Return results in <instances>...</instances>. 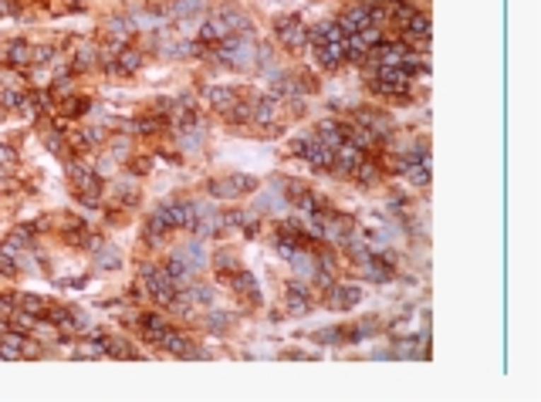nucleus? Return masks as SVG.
Instances as JSON below:
<instances>
[{
  "mask_svg": "<svg viewBox=\"0 0 541 402\" xmlns=\"http://www.w3.org/2000/svg\"><path fill=\"white\" fill-rule=\"evenodd\" d=\"M166 233H170V230H166V227H163L159 220H156V217H149V223H146V244H149V247H159Z\"/></svg>",
  "mask_w": 541,
  "mask_h": 402,
  "instance_id": "f704fd0d",
  "label": "nucleus"
},
{
  "mask_svg": "<svg viewBox=\"0 0 541 402\" xmlns=\"http://www.w3.org/2000/svg\"><path fill=\"white\" fill-rule=\"evenodd\" d=\"M180 136H183V149H200V142H203V129L200 125H193V129H190V125H183V132H180Z\"/></svg>",
  "mask_w": 541,
  "mask_h": 402,
  "instance_id": "c9c22d12",
  "label": "nucleus"
},
{
  "mask_svg": "<svg viewBox=\"0 0 541 402\" xmlns=\"http://www.w3.org/2000/svg\"><path fill=\"white\" fill-rule=\"evenodd\" d=\"M206 98H210V105H214L216 112H223V115H227V112H231L233 105L240 102V95L233 92V88H220V85L206 88Z\"/></svg>",
  "mask_w": 541,
  "mask_h": 402,
  "instance_id": "412c9836",
  "label": "nucleus"
},
{
  "mask_svg": "<svg viewBox=\"0 0 541 402\" xmlns=\"http://www.w3.org/2000/svg\"><path fill=\"white\" fill-rule=\"evenodd\" d=\"M21 102H24V95L21 92H0V105H4V109H17Z\"/></svg>",
  "mask_w": 541,
  "mask_h": 402,
  "instance_id": "c03bdc74",
  "label": "nucleus"
},
{
  "mask_svg": "<svg viewBox=\"0 0 541 402\" xmlns=\"http://www.w3.org/2000/svg\"><path fill=\"white\" fill-rule=\"evenodd\" d=\"M233 288H237V294H248L250 301L257 305L261 301V291H257V280H254V274L250 271H237L233 274Z\"/></svg>",
  "mask_w": 541,
  "mask_h": 402,
  "instance_id": "cd10ccee",
  "label": "nucleus"
},
{
  "mask_svg": "<svg viewBox=\"0 0 541 402\" xmlns=\"http://www.w3.org/2000/svg\"><path fill=\"white\" fill-rule=\"evenodd\" d=\"M291 203H288V196L281 193V189H274V193H264L261 200H257V210H271V213H284Z\"/></svg>",
  "mask_w": 541,
  "mask_h": 402,
  "instance_id": "c756f323",
  "label": "nucleus"
},
{
  "mask_svg": "<svg viewBox=\"0 0 541 402\" xmlns=\"http://www.w3.org/2000/svg\"><path fill=\"white\" fill-rule=\"evenodd\" d=\"M274 34H278V41L288 51H298V47L308 45V28L301 24V17H281L274 24Z\"/></svg>",
  "mask_w": 541,
  "mask_h": 402,
  "instance_id": "9d476101",
  "label": "nucleus"
},
{
  "mask_svg": "<svg viewBox=\"0 0 541 402\" xmlns=\"http://www.w3.org/2000/svg\"><path fill=\"white\" fill-rule=\"evenodd\" d=\"M112 196L119 203H125V206H132V203L139 200V189L132 186V179H122V183H115V189H112Z\"/></svg>",
  "mask_w": 541,
  "mask_h": 402,
  "instance_id": "72a5a7b5",
  "label": "nucleus"
},
{
  "mask_svg": "<svg viewBox=\"0 0 541 402\" xmlns=\"http://www.w3.org/2000/svg\"><path fill=\"white\" fill-rule=\"evenodd\" d=\"M423 71V64H402V68H376V81H372V88L383 95H406L409 92V81L413 75Z\"/></svg>",
  "mask_w": 541,
  "mask_h": 402,
  "instance_id": "f03ea898",
  "label": "nucleus"
},
{
  "mask_svg": "<svg viewBox=\"0 0 541 402\" xmlns=\"http://www.w3.org/2000/svg\"><path fill=\"white\" fill-rule=\"evenodd\" d=\"M0 119H4V105H0Z\"/></svg>",
  "mask_w": 541,
  "mask_h": 402,
  "instance_id": "8fccbe9b",
  "label": "nucleus"
},
{
  "mask_svg": "<svg viewBox=\"0 0 541 402\" xmlns=\"http://www.w3.org/2000/svg\"><path fill=\"white\" fill-rule=\"evenodd\" d=\"M214 17H220L223 24H227V31L231 34H244L250 28V20H248V14L237 7V4H223V7H216V14Z\"/></svg>",
  "mask_w": 541,
  "mask_h": 402,
  "instance_id": "ddd939ff",
  "label": "nucleus"
},
{
  "mask_svg": "<svg viewBox=\"0 0 541 402\" xmlns=\"http://www.w3.org/2000/svg\"><path fill=\"white\" fill-rule=\"evenodd\" d=\"M156 348H163V352H173V355H183L190 352V341H186V335H180L176 328H166L163 335H159V341H156Z\"/></svg>",
  "mask_w": 541,
  "mask_h": 402,
  "instance_id": "a211bd4d",
  "label": "nucleus"
},
{
  "mask_svg": "<svg viewBox=\"0 0 541 402\" xmlns=\"http://www.w3.org/2000/svg\"><path fill=\"white\" fill-rule=\"evenodd\" d=\"M376 176H379V166H376V162H369V159H362V162H359V170H356V179H362V183H372Z\"/></svg>",
  "mask_w": 541,
  "mask_h": 402,
  "instance_id": "a19ab883",
  "label": "nucleus"
},
{
  "mask_svg": "<svg viewBox=\"0 0 541 402\" xmlns=\"http://www.w3.org/2000/svg\"><path fill=\"white\" fill-rule=\"evenodd\" d=\"M315 136H318V139H322L325 146L339 149L342 142L349 139V129H345V125H339V122H335V119H325V122L318 125V132H315Z\"/></svg>",
  "mask_w": 541,
  "mask_h": 402,
  "instance_id": "f3484780",
  "label": "nucleus"
},
{
  "mask_svg": "<svg viewBox=\"0 0 541 402\" xmlns=\"http://www.w3.org/2000/svg\"><path fill=\"white\" fill-rule=\"evenodd\" d=\"M203 11V0H173L170 7H166V14L170 17H186V14H200Z\"/></svg>",
  "mask_w": 541,
  "mask_h": 402,
  "instance_id": "473e14b6",
  "label": "nucleus"
},
{
  "mask_svg": "<svg viewBox=\"0 0 541 402\" xmlns=\"http://www.w3.org/2000/svg\"><path fill=\"white\" fill-rule=\"evenodd\" d=\"M231 37V31H227V24L220 20V17H210V20H203L200 28V45H220V41H227Z\"/></svg>",
  "mask_w": 541,
  "mask_h": 402,
  "instance_id": "4be33fe9",
  "label": "nucleus"
},
{
  "mask_svg": "<svg viewBox=\"0 0 541 402\" xmlns=\"http://www.w3.org/2000/svg\"><path fill=\"white\" fill-rule=\"evenodd\" d=\"M105 341V355H115V358H132L136 352L125 345V341H119V338H102Z\"/></svg>",
  "mask_w": 541,
  "mask_h": 402,
  "instance_id": "e433bc0d",
  "label": "nucleus"
},
{
  "mask_svg": "<svg viewBox=\"0 0 541 402\" xmlns=\"http://www.w3.org/2000/svg\"><path fill=\"white\" fill-rule=\"evenodd\" d=\"M142 68V54L136 47H122L119 58H115V75H136Z\"/></svg>",
  "mask_w": 541,
  "mask_h": 402,
  "instance_id": "5701e85b",
  "label": "nucleus"
},
{
  "mask_svg": "<svg viewBox=\"0 0 541 402\" xmlns=\"http://www.w3.org/2000/svg\"><path fill=\"white\" fill-rule=\"evenodd\" d=\"M352 122H356L359 129H366L369 136H376V142H383L386 136H392V119L379 109H359Z\"/></svg>",
  "mask_w": 541,
  "mask_h": 402,
  "instance_id": "1a4fd4ad",
  "label": "nucleus"
},
{
  "mask_svg": "<svg viewBox=\"0 0 541 402\" xmlns=\"http://www.w3.org/2000/svg\"><path fill=\"white\" fill-rule=\"evenodd\" d=\"M227 119L231 122H250V105H244V102H237L231 112H227Z\"/></svg>",
  "mask_w": 541,
  "mask_h": 402,
  "instance_id": "37998d69",
  "label": "nucleus"
},
{
  "mask_svg": "<svg viewBox=\"0 0 541 402\" xmlns=\"http://www.w3.org/2000/svg\"><path fill=\"white\" fill-rule=\"evenodd\" d=\"M369 58L379 64V68H402V64L417 61V54H413L406 45H400V41H396V45H386V41H383V45H376L369 51Z\"/></svg>",
  "mask_w": 541,
  "mask_h": 402,
  "instance_id": "6e6552de",
  "label": "nucleus"
},
{
  "mask_svg": "<svg viewBox=\"0 0 541 402\" xmlns=\"http://www.w3.org/2000/svg\"><path fill=\"white\" fill-rule=\"evenodd\" d=\"M62 112L64 115H81V112H88V102L78 98V95H71V98H64L62 102Z\"/></svg>",
  "mask_w": 541,
  "mask_h": 402,
  "instance_id": "ea45409f",
  "label": "nucleus"
},
{
  "mask_svg": "<svg viewBox=\"0 0 541 402\" xmlns=\"http://www.w3.org/2000/svg\"><path fill=\"white\" fill-rule=\"evenodd\" d=\"M278 112H281V98H274V95H267V98H257V102H254V109H250V122L271 125L274 119H278Z\"/></svg>",
  "mask_w": 541,
  "mask_h": 402,
  "instance_id": "4468645a",
  "label": "nucleus"
},
{
  "mask_svg": "<svg viewBox=\"0 0 541 402\" xmlns=\"http://www.w3.org/2000/svg\"><path fill=\"white\" fill-rule=\"evenodd\" d=\"M362 159H366V153L345 139L339 149H335V162H332V170L339 172V176H356V170H359V162H362Z\"/></svg>",
  "mask_w": 541,
  "mask_h": 402,
  "instance_id": "9b49d317",
  "label": "nucleus"
},
{
  "mask_svg": "<svg viewBox=\"0 0 541 402\" xmlns=\"http://www.w3.org/2000/svg\"><path fill=\"white\" fill-rule=\"evenodd\" d=\"M92 64H98V51H95V47H81L75 54V68L78 71H85V68H92Z\"/></svg>",
  "mask_w": 541,
  "mask_h": 402,
  "instance_id": "4c0bfd02",
  "label": "nucleus"
},
{
  "mask_svg": "<svg viewBox=\"0 0 541 402\" xmlns=\"http://www.w3.org/2000/svg\"><path fill=\"white\" fill-rule=\"evenodd\" d=\"M119 264H122V257L115 247H95V267L98 271H115Z\"/></svg>",
  "mask_w": 541,
  "mask_h": 402,
  "instance_id": "7c9ffc66",
  "label": "nucleus"
},
{
  "mask_svg": "<svg viewBox=\"0 0 541 402\" xmlns=\"http://www.w3.org/2000/svg\"><path fill=\"white\" fill-rule=\"evenodd\" d=\"M166 321H163V318H159V314H142V335H146V341H159V335H163V331H166Z\"/></svg>",
  "mask_w": 541,
  "mask_h": 402,
  "instance_id": "2f4dec72",
  "label": "nucleus"
},
{
  "mask_svg": "<svg viewBox=\"0 0 541 402\" xmlns=\"http://www.w3.org/2000/svg\"><path fill=\"white\" fill-rule=\"evenodd\" d=\"M214 58L223 68H254V61H257V47L250 45L244 34H231L227 41H220L216 45V51H214Z\"/></svg>",
  "mask_w": 541,
  "mask_h": 402,
  "instance_id": "f257e3e1",
  "label": "nucleus"
},
{
  "mask_svg": "<svg viewBox=\"0 0 541 402\" xmlns=\"http://www.w3.org/2000/svg\"><path fill=\"white\" fill-rule=\"evenodd\" d=\"M402 172H406V179H409L413 186H426L430 183V159L423 155V159H417V162H409Z\"/></svg>",
  "mask_w": 541,
  "mask_h": 402,
  "instance_id": "c85d7f7f",
  "label": "nucleus"
},
{
  "mask_svg": "<svg viewBox=\"0 0 541 402\" xmlns=\"http://www.w3.org/2000/svg\"><path fill=\"white\" fill-rule=\"evenodd\" d=\"M186 297H193V301H200V305H210L214 301V294H210V288H203V284H186Z\"/></svg>",
  "mask_w": 541,
  "mask_h": 402,
  "instance_id": "58836bf2",
  "label": "nucleus"
},
{
  "mask_svg": "<svg viewBox=\"0 0 541 402\" xmlns=\"http://www.w3.org/2000/svg\"><path fill=\"white\" fill-rule=\"evenodd\" d=\"M166 230H193L197 223V203H186V200H166L163 206H156L153 213Z\"/></svg>",
  "mask_w": 541,
  "mask_h": 402,
  "instance_id": "7ed1b4c3",
  "label": "nucleus"
},
{
  "mask_svg": "<svg viewBox=\"0 0 541 402\" xmlns=\"http://www.w3.org/2000/svg\"><path fill=\"white\" fill-rule=\"evenodd\" d=\"M362 267H366V278H369V280H379V284L392 280V264H389L386 257H376V254H372Z\"/></svg>",
  "mask_w": 541,
  "mask_h": 402,
  "instance_id": "b1692460",
  "label": "nucleus"
},
{
  "mask_svg": "<svg viewBox=\"0 0 541 402\" xmlns=\"http://www.w3.org/2000/svg\"><path fill=\"white\" fill-rule=\"evenodd\" d=\"M34 58V47L28 41H11V45L4 47V61L11 64V68H28Z\"/></svg>",
  "mask_w": 541,
  "mask_h": 402,
  "instance_id": "dca6fc26",
  "label": "nucleus"
},
{
  "mask_svg": "<svg viewBox=\"0 0 541 402\" xmlns=\"http://www.w3.org/2000/svg\"><path fill=\"white\" fill-rule=\"evenodd\" d=\"M163 271L170 274V280H173V284H176V288H186V284H190V278L197 274V271H190V267H186V264L180 261L176 254H173L170 261H166V267H163Z\"/></svg>",
  "mask_w": 541,
  "mask_h": 402,
  "instance_id": "bb28decb",
  "label": "nucleus"
},
{
  "mask_svg": "<svg viewBox=\"0 0 541 402\" xmlns=\"http://www.w3.org/2000/svg\"><path fill=\"white\" fill-rule=\"evenodd\" d=\"M47 61H54V51L51 47H34L31 64H47Z\"/></svg>",
  "mask_w": 541,
  "mask_h": 402,
  "instance_id": "49530a36",
  "label": "nucleus"
},
{
  "mask_svg": "<svg viewBox=\"0 0 541 402\" xmlns=\"http://www.w3.org/2000/svg\"><path fill=\"white\" fill-rule=\"evenodd\" d=\"M142 284L149 288L153 301H159V305H173V297H176V284L170 280V274H166L163 267L146 264V267H142Z\"/></svg>",
  "mask_w": 541,
  "mask_h": 402,
  "instance_id": "423d86ee",
  "label": "nucleus"
},
{
  "mask_svg": "<svg viewBox=\"0 0 541 402\" xmlns=\"http://www.w3.org/2000/svg\"><path fill=\"white\" fill-rule=\"evenodd\" d=\"M45 146H47V149H54V153H64V142H62V136H54V132H51V136H47V139H45Z\"/></svg>",
  "mask_w": 541,
  "mask_h": 402,
  "instance_id": "09e8293b",
  "label": "nucleus"
},
{
  "mask_svg": "<svg viewBox=\"0 0 541 402\" xmlns=\"http://www.w3.org/2000/svg\"><path fill=\"white\" fill-rule=\"evenodd\" d=\"M291 267H294L298 278H315V274H318V257H311L308 247H305V250H298V254L291 257Z\"/></svg>",
  "mask_w": 541,
  "mask_h": 402,
  "instance_id": "a878e982",
  "label": "nucleus"
},
{
  "mask_svg": "<svg viewBox=\"0 0 541 402\" xmlns=\"http://www.w3.org/2000/svg\"><path fill=\"white\" fill-rule=\"evenodd\" d=\"M328 297H332V301H328L332 308L349 311L362 301V288H356V284H332V288H328Z\"/></svg>",
  "mask_w": 541,
  "mask_h": 402,
  "instance_id": "f8f14e48",
  "label": "nucleus"
},
{
  "mask_svg": "<svg viewBox=\"0 0 541 402\" xmlns=\"http://www.w3.org/2000/svg\"><path fill=\"white\" fill-rule=\"evenodd\" d=\"M288 311L291 314H308L311 311V297L301 284H288Z\"/></svg>",
  "mask_w": 541,
  "mask_h": 402,
  "instance_id": "393cba45",
  "label": "nucleus"
},
{
  "mask_svg": "<svg viewBox=\"0 0 541 402\" xmlns=\"http://www.w3.org/2000/svg\"><path fill=\"white\" fill-rule=\"evenodd\" d=\"M231 321H233V314H223V311H214V314L206 318V325L214 328V331H223V328L231 325Z\"/></svg>",
  "mask_w": 541,
  "mask_h": 402,
  "instance_id": "79ce46f5",
  "label": "nucleus"
},
{
  "mask_svg": "<svg viewBox=\"0 0 541 402\" xmlns=\"http://www.w3.org/2000/svg\"><path fill=\"white\" fill-rule=\"evenodd\" d=\"M294 153L301 155L311 170H332V162H335V149L325 146L315 132H308V136H301V139L294 142Z\"/></svg>",
  "mask_w": 541,
  "mask_h": 402,
  "instance_id": "20e7f679",
  "label": "nucleus"
},
{
  "mask_svg": "<svg viewBox=\"0 0 541 402\" xmlns=\"http://www.w3.org/2000/svg\"><path fill=\"white\" fill-rule=\"evenodd\" d=\"M383 20H386V11H383L379 4L366 0V4H356V7H349V11L342 14L339 28L345 34H356V31H362V28H369V24H383Z\"/></svg>",
  "mask_w": 541,
  "mask_h": 402,
  "instance_id": "39448f33",
  "label": "nucleus"
},
{
  "mask_svg": "<svg viewBox=\"0 0 541 402\" xmlns=\"http://www.w3.org/2000/svg\"><path fill=\"white\" fill-rule=\"evenodd\" d=\"M402 31H406L409 41H426V37H430V20H426V14L413 11V14L402 20Z\"/></svg>",
  "mask_w": 541,
  "mask_h": 402,
  "instance_id": "aec40b11",
  "label": "nucleus"
},
{
  "mask_svg": "<svg viewBox=\"0 0 541 402\" xmlns=\"http://www.w3.org/2000/svg\"><path fill=\"white\" fill-rule=\"evenodd\" d=\"M159 129H163L159 119H142V122H136V132H159Z\"/></svg>",
  "mask_w": 541,
  "mask_h": 402,
  "instance_id": "de8ad7c7",
  "label": "nucleus"
},
{
  "mask_svg": "<svg viewBox=\"0 0 541 402\" xmlns=\"http://www.w3.org/2000/svg\"><path fill=\"white\" fill-rule=\"evenodd\" d=\"M176 257L190 267V271H203L210 257H206V247H203V240H193V244H183V247L176 250Z\"/></svg>",
  "mask_w": 541,
  "mask_h": 402,
  "instance_id": "2eb2a0df",
  "label": "nucleus"
},
{
  "mask_svg": "<svg viewBox=\"0 0 541 402\" xmlns=\"http://www.w3.org/2000/svg\"><path fill=\"white\" fill-rule=\"evenodd\" d=\"M315 54H318V64L325 71H335L339 64H345V45H318Z\"/></svg>",
  "mask_w": 541,
  "mask_h": 402,
  "instance_id": "6ab92c4d",
  "label": "nucleus"
},
{
  "mask_svg": "<svg viewBox=\"0 0 541 402\" xmlns=\"http://www.w3.org/2000/svg\"><path fill=\"white\" fill-rule=\"evenodd\" d=\"M17 162V153L11 149V146H0V170H11Z\"/></svg>",
  "mask_w": 541,
  "mask_h": 402,
  "instance_id": "a18cd8bd",
  "label": "nucleus"
},
{
  "mask_svg": "<svg viewBox=\"0 0 541 402\" xmlns=\"http://www.w3.org/2000/svg\"><path fill=\"white\" fill-rule=\"evenodd\" d=\"M250 189H257V179L254 176H220L210 183V196L214 200H237Z\"/></svg>",
  "mask_w": 541,
  "mask_h": 402,
  "instance_id": "0eeeda50",
  "label": "nucleus"
}]
</instances>
